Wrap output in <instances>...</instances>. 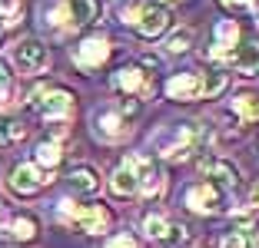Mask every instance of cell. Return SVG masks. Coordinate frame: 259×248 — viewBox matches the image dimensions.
Instances as JSON below:
<instances>
[{
    "label": "cell",
    "mask_w": 259,
    "mask_h": 248,
    "mask_svg": "<svg viewBox=\"0 0 259 248\" xmlns=\"http://www.w3.org/2000/svg\"><path fill=\"white\" fill-rule=\"evenodd\" d=\"M14 63L20 67V73H44L50 67V50L40 40H20L14 46Z\"/></svg>",
    "instance_id": "ba28073f"
},
{
    "label": "cell",
    "mask_w": 259,
    "mask_h": 248,
    "mask_svg": "<svg viewBox=\"0 0 259 248\" xmlns=\"http://www.w3.org/2000/svg\"><path fill=\"white\" fill-rule=\"evenodd\" d=\"M73 60H76L80 70H97V67H103V63L110 60V43L103 37H87L83 43L76 46Z\"/></svg>",
    "instance_id": "8fae6325"
},
{
    "label": "cell",
    "mask_w": 259,
    "mask_h": 248,
    "mask_svg": "<svg viewBox=\"0 0 259 248\" xmlns=\"http://www.w3.org/2000/svg\"><path fill=\"white\" fill-rule=\"evenodd\" d=\"M103 248H137V238L130 232H116V235H110L107 241H103Z\"/></svg>",
    "instance_id": "f1b7e54d"
},
{
    "label": "cell",
    "mask_w": 259,
    "mask_h": 248,
    "mask_svg": "<svg viewBox=\"0 0 259 248\" xmlns=\"http://www.w3.org/2000/svg\"><path fill=\"white\" fill-rule=\"evenodd\" d=\"M249 202L259 209V179H256V185H252V196H249Z\"/></svg>",
    "instance_id": "e575fe53"
},
{
    "label": "cell",
    "mask_w": 259,
    "mask_h": 248,
    "mask_svg": "<svg viewBox=\"0 0 259 248\" xmlns=\"http://www.w3.org/2000/svg\"><path fill=\"white\" fill-rule=\"evenodd\" d=\"M193 46V30H176V33H169V40H166V53H186Z\"/></svg>",
    "instance_id": "cb8c5ba5"
},
{
    "label": "cell",
    "mask_w": 259,
    "mask_h": 248,
    "mask_svg": "<svg viewBox=\"0 0 259 248\" xmlns=\"http://www.w3.org/2000/svg\"><path fill=\"white\" fill-rule=\"evenodd\" d=\"M220 248H246L243 245V235H239V228H233V232H226L220 238Z\"/></svg>",
    "instance_id": "4dcf8cb0"
},
{
    "label": "cell",
    "mask_w": 259,
    "mask_h": 248,
    "mask_svg": "<svg viewBox=\"0 0 259 248\" xmlns=\"http://www.w3.org/2000/svg\"><path fill=\"white\" fill-rule=\"evenodd\" d=\"M110 222H113V212H110L107 205H76L73 218H70V225L80 228V232H87V235L107 232Z\"/></svg>",
    "instance_id": "9c48e42d"
},
{
    "label": "cell",
    "mask_w": 259,
    "mask_h": 248,
    "mask_svg": "<svg viewBox=\"0 0 259 248\" xmlns=\"http://www.w3.org/2000/svg\"><path fill=\"white\" fill-rule=\"evenodd\" d=\"M63 7H67V20H70V30H73V27H87V23L97 20L100 4L97 0H63Z\"/></svg>",
    "instance_id": "ac0fdd59"
},
{
    "label": "cell",
    "mask_w": 259,
    "mask_h": 248,
    "mask_svg": "<svg viewBox=\"0 0 259 248\" xmlns=\"http://www.w3.org/2000/svg\"><path fill=\"white\" fill-rule=\"evenodd\" d=\"M110 192H113V199H133V196H137V175H133V169H130L126 162L113 172V179H110Z\"/></svg>",
    "instance_id": "ffe728a7"
},
{
    "label": "cell",
    "mask_w": 259,
    "mask_h": 248,
    "mask_svg": "<svg viewBox=\"0 0 259 248\" xmlns=\"http://www.w3.org/2000/svg\"><path fill=\"white\" fill-rule=\"evenodd\" d=\"M47 185H50V172H44V169H40V165H33V162H20V165H14V169H10L7 189L14 192V196H20V199L40 196Z\"/></svg>",
    "instance_id": "3957f363"
},
{
    "label": "cell",
    "mask_w": 259,
    "mask_h": 248,
    "mask_svg": "<svg viewBox=\"0 0 259 248\" xmlns=\"http://www.w3.org/2000/svg\"><path fill=\"white\" fill-rule=\"evenodd\" d=\"M137 33L143 40H156V37H163L166 33V27H169V14L163 7H146L143 4V10H140V17H137Z\"/></svg>",
    "instance_id": "7c38bea8"
},
{
    "label": "cell",
    "mask_w": 259,
    "mask_h": 248,
    "mask_svg": "<svg viewBox=\"0 0 259 248\" xmlns=\"http://www.w3.org/2000/svg\"><path fill=\"white\" fill-rule=\"evenodd\" d=\"M30 106L37 109L44 119H67L70 113H73V93H67V90H47V86H40V90H33L30 93Z\"/></svg>",
    "instance_id": "277c9868"
},
{
    "label": "cell",
    "mask_w": 259,
    "mask_h": 248,
    "mask_svg": "<svg viewBox=\"0 0 259 248\" xmlns=\"http://www.w3.org/2000/svg\"><path fill=\"white\" fill-rule=\"evenodd\" d=\"M236 40H239V23L236 20H220V23H216V46L233 50Z\"/></svg>",
    "instance_id": "7402d4cb"
},
{
    "label": "cell",
    "mask_w": 259,
    "mask_h": 248,
    "mask_svg": "<svg viewBox=\"0 0 259 248\" xmlns=\"http://www.w3.org/2000/svg\"><path fill=\"white\" fill-rule=\"evenodd\" d=\"M113 90H116V93H126V96L153 99V93H156V83H153V76L143 73L140 67H120V70L113 73Z\"/></svg>",
    "instance_id": "52a82bcc"
},
{
    "label": "cell",
    "mask_w": 259,
    "mask_h": 248,
    "mask_svg": "<svg viewBox=\"0 0 259 248\" xmlns=\"http://www.w3.org/2000/svg\"><path fill=\"white\" fill-rule=\"evenodd\" d=\"M14 139H23L20 122H10V119H4V116H0V146L14 143Z\"/></svg>",
    "instance_id": "4316f807"
},
{
    "label": "cell",
    "mask_w": 259,
    "mask_h": 248,
    "mask_svg": "<svg viewBox=\"0 0 259 248\" xmlns=\"http://www.w3.org/2000/svg\"><path fill=\"white\" fill-rule=\"evenodd\" d=\"M10 96H14V73H10L7 63L0 60V106L10 103Z\"/></svg>",
    "instance_id": "484cf974"
},
{
    "label": "cell",
    "mask_w": 259,
    "mask_h": 248,
    "mask_svg": "<svg viewBox=\"0 0 259 248\" xmlns=\"http://www.w3.org/2000/svg\"><path fill=\"white\" fill-rule=\"evenodd\" d=\"M140 10H143V4H137V0H120V4H116V14H120L123 23H137Z\"/></svg>",
    "instance_id": "83f0119b"
},
{
    "label": "cell",
    "mask_w": 259,
    "mask_h": 248,
    "mask_svg": "<svg viewBox=\"0 0 259 248\" xmlns=\"http://www.w3.org/2000/svg\"><path fill=\"white\" fill-rule=\"evenodd\" d=\"M239 235H243V245L246 248H259V225L243 222V225H239Z\"/></svg>",
    "instance_id": "f546056e"
},
{
    "label": "cell",
    "mask_w": 259,
    "mask_h": 248,
    "mask_svg": "<svg viewBox=\"0 0 259 248\" xmlns=\"http://www.w3.org/2000/svg\"><path fill=\"white\" fill-rule=\"evenodd\" d=\"M7 222H10V212L4 209V202H0V235H4V228H7Z\"/></svg>",
    "instance_id": "836d02e7"
},
{
    "label": "cell",
    "mask_w": 259,
    "mask_h": 248,
    "mask_svg": "<svg viewBox=\"0 0 259 248\" xmlns=\"http://www.w3.org/2000/svg\"><path fill=\"white\" fill-rule=\"evenodd\" d=\"M143 232H146V238H156V241H169V238H183V232L186 228L180 225L176 228L173 222H169L163 212H150V215L143 218Z\"/></svg>",
    "instance_id": "9a60e30c"
},
{
    "label": "cell",
    "mask_w": 259,
    "mask_h": 248,
    "mask_svg": "<svg viewBox=\"0 0 259 248\" xmlns=\"http://www.w3.org/2000/svg\"><path fill=\"white\" fill-rule=\"evenodd\" d=\"M37 232H40V222L30 215V212L10 215L7 228H4V235H7V238H14V241H33V238H37Z\"/></svg>",
    "instance_id": "e0dca14e"
},
{
    "label": "cell",
    "mask_w": 259,
    "mask_h": 248,
    "mask_svg": "<svg viewBox=\"0 0 259 248\" xmlns=\"http://www.w3.org/2000/svg\"><path fill=\"white\" fill-rule=\"evenodd\" d=\"M233 113H236L239 122H259V96L239 93V96L233 99Z\"/></svg>",
    "instance_id": "44dd1931"
},
{
    "label": "cell",
    "mask_w": 259,
    "mask_h": 248,
    "mask_svg": "<svg viewBox=\"0 0 259 248\" xmlns=\"http://www.w3.org/2000/svg\"><path fill=\"white\" fill-rule=\"evenodd\" d=\"M67 182H70V192L73 196H97L100 192V175H97L93 165H73Z\"/></svg>",
    "instance_id": "2e32d148"
},
{
    "label": "cell",
    "mask_w": 259,
    "mask_h": 248,
    "mask_svg": "<svg viewBox=\"0 0 259 248\" xmlns=\"http://www.w3.org/2000/svg\"><path fill=\"white\" fill-rule=\"evenodd\" d=\"M223 7H229V10H243V7H252L256 0H220Z\"/></svg>",
    "instance_id": "1f68e13d"
},
{
    "label": "cell",
    "mask_w": 259,
    "mask_h": 248,
    "mask_svg": "<svg viewBox=\"0 0 259 248\" xmlns=\"http://www.w3.org/2000/svg\"><path fill=\"white\" fill-rule=\"evenodd\" d=\"M63 162V149L57 139H44V143H37V149H33V165H40L44 172L54 175V169Z\"/></svg>",
    "instance_id": "d6986e66"
},
{
    "label": "cell",
    "mask_w": 259,
    "mask_h": 248,
    "mask_svg": "<svg viewBox=\"0 0 259 248\" xmlns=\"http://www.w3.org/2000/svg\"><path fill=\"white\" fill-rule=\"evenodd\" d=\"M223 86H226V73H223V70L203 73V99H213L216 93H223Z\"/></svg>",
    "instance_id": "603a6c76"
},
{
    "label": "cell",
    "mask_w": 259,
    "mask_h": 248,
    "mask_svg": "<svg viewBox=\"0 0 259 248\" xmlns=\"http://www.w3.org/2000/svg\"><path fill=\"white\" fill-rule=\"evenodd\" d=\"M186 209L190 212H199V215H213V212H223L226 209V192L213 182H193L186 189Z\"/></svg>",
    "instance_id": "8992f818"
},
{
    "label": "cell",
    "mask_w": 259,
    "mask_h": 248,
    "mask_svg": "<svg viewBox=\"0 0 259 248\" xmlns=\"http://www.w3.org/2000/svg\"><path fill=\"white\" fill-rule=\"evenodd\" d=\"M199 146V129L196 122H173L166 126L160 136H156V149H160L163 159H186L193 149Z\"/></svg>",
    "instance_id": "6da1fadb"
},
{
    "label": "cell",
    "mask_w": 259,
    "mask_h": 248,
    "mask_svg": "<svg viewBox=\"0 0 259 248\" xmlns=\"http://www.w3.org/2000/svg\"><path fill=\"white\" fill-rule=\"evenodd\" d=\"M126 165L137 175V196L143 199H156L163 192V169L156 159L150 156H126Z\"/></svg>",
    "instance_id": "5b68a950"
},
{
    "label": "cell",
    "mask_w": 259,
    "mask_h": 248,
    "mask_svg": "<svg viewBox=\"0 0 259 248\" xmlns=\"http://www.w3.org/2000/svg\"><path fill=\"white\" fill-rule=\"evenodd\" d=\"M169 99H183V103H193V99H203V73H180L166 83Z\"/></svg>",
    "instance_id": "4fadbf2b"
},
{
    "label": "cell",
    "mask_w": 259,
    "mask_h": 248,
    "mask_svg": "<svg viewBox=\"0 0 259 248\" xmlns=\"http://www.w3.org/2000/svg\"><path fill=\"white\" fill-rule=\"evenodd\" d=\"M229 67L243 76H259V40H246V43L233 46Z\"/></svg>",
    "instance_id": "5bb4252c"
},
{
    "label": "cell",
    "mask_w": 259,
    "mask_h": 248,
    "mask_svg": "<svg viewBox=\"0 0 259 248\" xmlns=\"http://www.w3.org/2000/svg\"><path fill=\"white\" fill-rule=\"evenodd\" d=\"M140 63H143L146 70H163V60H160V56H153V53H146V56H143Z\"/></svg>",
    "instance_id": "d6a6232c"
},
{
    "label": "cell",
    "mask_w": 259,
    "mask_h": 248,
    "mask_svg": "<svg viewBox=\"0 0 259 248\" xmlns=\"http://www.w3.org/2000/svg\"><path fill=\"white\" fill-rule=\"evenodd\" d=\"M203 172H206V179L213 182V185H220L223 192H229V189H236V182H239V169L229 159H220V156H206L203 162Z\"/></svg>",
    "instance_id": "30bf717a"
},
{
    "label": "cell",
    "mask_w": 259,
    "mask_h": 248,
    "mask_svg": "<svg viewBox=\"0 0 259 248\" xmlns=\"http://www.w3.org/2000/svg\"><path fill=\"white\" fill-rule=\"evenodd\" d=\"M90 126H93V136H97L100 143H123L130 136V119L116 106H100V109H93Z\"/></svg>",
    "instance_id": "7a4b0ae2"
},
{
    "label": "cell",
    "mask_w": 259,
    "mask_h": 248,
    "mask_svg": "<svg viewBox=\"0 0 259 248\" xmlns=\"http://www.w3.org/2000/svg\"><path fill=\"white\" fill-rule=\"evenodd\" d=\"M20 14H23L20 0H0V23H4V27H14V23L20 20Z\"/></svg>",
    "instance_id": "d4e9b609"
}]
</instances>
